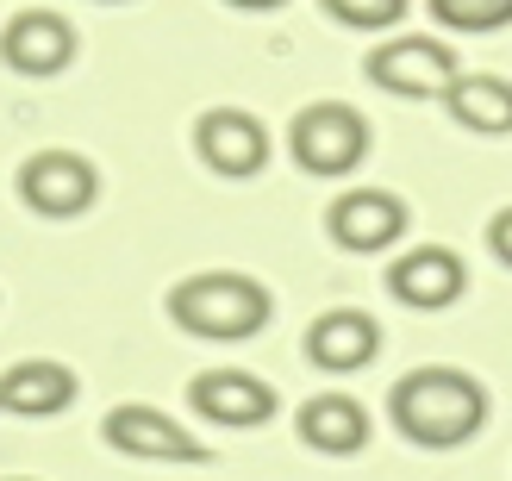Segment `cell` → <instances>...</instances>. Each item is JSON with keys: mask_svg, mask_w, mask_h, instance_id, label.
<instances>
[{"mask_svg": "<svg viewBox=\"0 0 512 481\" xmlns=\"http://www.w3.org/2000/svg\"><path fill=\"white\" fill-rule=\"evenodd\" d=\"M388 413L419 450H456L488 425V388L463 369H413L388 394Z\"/></svg>", "mask_w": 512, "mask_h": 481, "instance_id": "6da1fadb", "label": "cell"}, {"mask_svg": "<svg viewBox=\"0 0 512 481\" xmlns=\"http://www.w3.org/2000/svg\"><path fill=\"white\" fill-rule=\"evenodd\" d=\"M269 313H275V294L256 275H238V269H200V275H182L169 288V319L194 338L238 344V338L263 332Z\"/></svg>", "mask_w": 512, "mask_h": 481, "instance_id": "7a4b0ae2", "label": "cell"}, {"mask_svg": "<svg viewBox=\"0 0 512 481\" xmlns=\"http://www.w3.org/2000/svg\"><path fill=\"white\" fill-rule=\"evenodd\" d=\"M288 150L306 175H350L369 157V119L350 100H313L288 125Z\"/></svg>", "mask_w": 512, "mask_h": 481, "instance_id": "3957f363", "label": "cell"}, {"mask_svg": "<svg viewBox=\"0 0 512 481\" xmlns=\"http://www.w3.org/2000/svg\"><path fill=\"white\" fill-rule=\"evenodd\" d=\"M456 50L444 38H388L369 50V82L400 100H444L456 88Z\"/></svg>", "mask_w": 512, "mask_h": 481, "instance_id": "277c9868", "label": "cell"}, {"mask_svg": "<svg viewBox=\"0 0 512 481\" xmlns=\"http://www.w3.org/2000/svg\"><path fill=\"white\" fill-rule=\"evenodd\" d=\"M100 438H107L119 457H138V463H207L213 457L188 425H175L163 407H144V400L113 407L107 419H100Z\"/></svg>", "mask_w": 512, "mask_h": 481, "instance_id": "5b68a950", "label": "cell"}, {"mask_svg": "<svg viewBox=\"0 0 512 481\" xmlns=\"http://www.w3.org/2000/svg\"><path fill=\"white\" fill-rule=\"evenodd\" d=\"M19 200L44 219H75L100 200V175L75 150H38V157L19 163Z\"/></svg>", "mask_w": 512, "mask_h": 481, "instance_id": "8992f818", "label": "cell"}, {"mask_svg": "<svg viewBox=\"0 0 512 481\" xmlns=\"http://www.w3.org/2000/svg\"><path fill=\"white\" fill-rule=\"evenodd\" d=\"M194 150L225 182H250V175L269 163V132H263V119L244 113V107H207L194 125Z\"/></svg>", "mask_w": 512, "mask_h": 481, "instance_id": "52a82bcc", "label": "cell"}, {"mask_svg": "<svg viewBox=\"0 0 512 481\" xmlns=\"http://www.w3.org/2000/svg\"><path fill=\"white\" fill-rule=\"evenodd\" d=\"M406 225H413L406 219V200L388 194V188H344L331 200V213H325V232L344 250H356V257H375V250L400 244Z\"/></svg>", "mask_w": 512, "mask_h": 481, "instance_id": "ba28073f", "label": "cell"}, {"mask_svg": "<svg viewBox=\"0 0 512 481\" xmlns=\"http://www.w3.org/2000/svg\"><path fill=\"white\" fill-rule=\"evenodd\" d=\"M188 407L207 425H232V432H250V425L275 419V388L250 369H207L188 382Z\"/></svg>", "mask_w": 512, "mask_h": 481, "instance_id": "9c48e42d", "label": "cell"}, {"mask_svg": "<svg viewBox=\"0 0 512 481\" xmlns=\"http://www.w3.org/2000/svg\"><path fill=\"white\" fill-rule=\"evenodd\" d=\"M388 288L400 307H419V313H444L463 300L469 288V263L456 257L450 244H419V250H406V257L388 269Z\"/></svg>", "mask_w": 512, "mask_h": 481, "instance_id": "30bf717a", "label": "cell"}, {"mask_svg": "<svg viewBox=\"0 0 512 481\" xmlns=\"http://www.w3.org/2000/svg\"><path fill=\"white\" fill-rule=\"evenodd\" d=\"M0 63L19 69V75H57L75 63V25L50 7L19 13L7 32H0Z\"/></svg>", "mask_w": 512, "mask_h": 481, "instance_id": "8fae6325", "label": "cell"}, {"mask_svg": "<svg viewBox=\"0 0 512 481\" xmlns=\"http://www.w3.org/2000/svg\"><path fill=\"white\" fill-rule=\"evenodd\" d=\"M75 369L69 363H50V357H25L13 369H0V413H19V419H50V413H69L75 407Z\"/></svg>", "mask_w": 512, "mask_h": 481, "instance_id": "7c38bea8", "label": "cell"}, {"mask_svg": "<svg viewBox=\"0 0 512 481\" xmlns=\"http://www.w3.org/2000/svg\"><path fill=\"white\" fill-rule=\"evenodd\" d=\"M375 350H381V325L369 313H356V307H331V313L313 319V332H306V357L319 369H331V375L369 369Z\"/></svg>", "mask_w": 512, "mask_h": 481, "instance_id": "4fadbf2b", "label": "cell"}, {"mask_svg": "<svg viewBox=\"0 0 512 481\" xmlns=\"http://www.w3.org/2000/svg\"><path fill=\"white\" fill-rule=\"evenodd\" d=\"M294 425H300V444L319 450V457H356L369 444V413L350 394H313Z\"/></svg>", "mask_w": 512, "mask_h": 481, "instance_id": "5bb4252c", "label": "cell"}, {"mask_svg": "<svg viewBox=\"0 0 512 481\" xmlns=\"http://www.w3.org/2000/svg\"><path fill=\"white\" fill-rule=\"evenodd\" d=\"M444 107H450V119L463 125V132H481V138L512 132V82L506 75H456Z\"/></svg>", "mask_w": 512, "mask_h": 481, "instance_id": "9a60e30c", "label": "cell"}, {"mask_svg": "<svg viewBox=\"0 0 512 481\" xmlns=\"http://www.w3.org/2000/svg\"><path fill=\"white\" fill-rule=\"evenodd\" d=\"M425 7L450 32H500V25H512V0H425Z\"/></svg>", "mask_w": 512, "mask_h": 481, "instance_id": "2e32d148", "label": "cell"}, {"mask_svg": "<svg viewBox=\"0 0 512 481\" xmlns=\"http://www.w3.org/2000/svg\"><path fill=\"white\" fill-rule=\"evenodd\" d=\"M319 7L350 32H388V25L406 19V0H319Z\"/></svg>", "mask_w": 512, "mask_h": 481, "instance_id": "e0dca14e", "label": "cell"}, {"mask_svg": "<svg viewBox=\"0 0 512 481\" xmlns=\"http://www.w3.org/2000/svg\"><path fill=\"white\" fill-rule=\"evenodd\" d=\"M488 250L512 269V207H500V213H494V225H488Z\"/></svg>", "mask_w": 512, "mask_h": 481, "instance_id": "ac0fdd59", "label": "cell"}, {"mask_svg": "<svg viewBox=\"0 0 512 481\" xmlns=\"http://www.w3.org/2000/svg\"><path fill=\"white\" fill-rule=\"evenodd\" d=\"M232 7H244V13H275V7H288V0H232Z\"/></svg>", "mask_w": 512, "mask_h": 481, "instance_id": "d6986e66", "label": "cell"}, {"mask_svg": "<svg viewBox=\"0 0 512 481\" xmlns=\"http://www.w3.org/2000/svg\"><path fill=\"white\" fill-rule=\"evenodd\" d=\"M0 481H32V475H0Z\"/></svg>", "mask_w": 512, "mask_h": 481, "instance_id": "ffe728a7", "label": "cell"}]
</instances>
